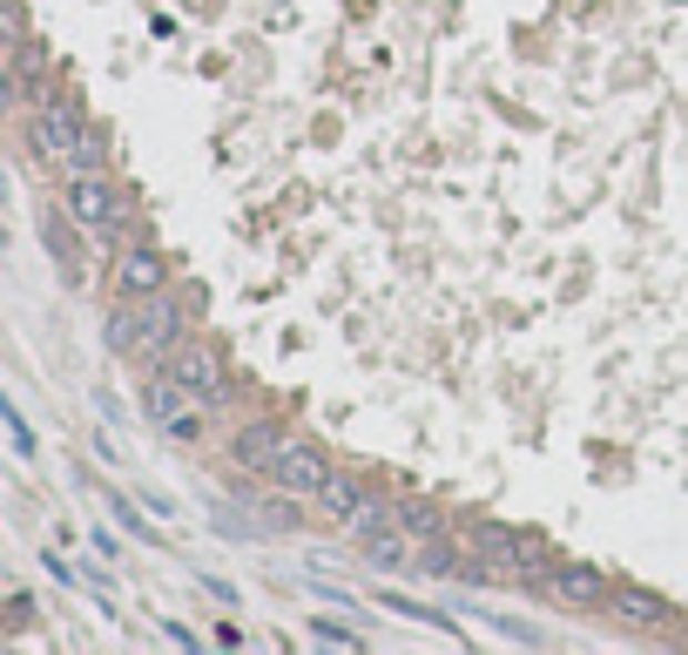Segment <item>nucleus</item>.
Here are the masks:
<instances>
[{"instance_id": "f257e3e1", "label": "nucleus", "mask_w": 688, "mask_h": 655, "mask_svg": "<svg viewBox=\"0 0 688 655\" xmlns=\"http://www.w3.org/2000/svg\"><path fill=\"white\" fill-rule=\"evenodd\" d=\"M473 547H479L493 567H506V575H520V582H540V575H547V547H540L534 534H520V527L473 521Z\"/></svg>"}, {"instance_id": "f03ea898", "label": "nucleus", "mask_w": 688, "mask_h": 655, "mask_svg": "<svg viewBox=\"0 0 688 655\" xmlns=\"http://www.w3.org/2000/svg\"><path fill=\"white\" fill-rule=\"evenodd\" d=\"M540 588H547V602H560V608H580V615H594L600 602L615 595V588H608V575H600V567H587V561H560V567H547V575H540Z\"/></svg>"}, {"instance_id": "7ed1b4c3", "label": "nucleus", "mask_w": 688, "mask_h": 655, "mask_svg": "<svg viewBox=\"0 0 688 655\" xmlns=\"http://www.w3.org/2000/svg\"><path fill=\"white\" fill-rule=\"evenodd\" d=\"M142 399H149V420H155L162 433H176V440H196V433H203V420L190 413V399H196V392H190L176 372H155V379L142 385Z\"/></svg>"}, {"instance_id": "20e7f679", "label": "nucleus", "mask_w": 688, "mask_h": 655, "mask_svg": "<svg viewBox=\"0 0 688 655\" xmlns=\"http://www.w3.org/2000/svg\"><path fill=\"white\" fill-rule=\"evenodd\" d=\"M81 135H89V122H81V109H74V102H54V95H48V102L34 109V122H28V142H34L41 155H54V162H68Z\"/></svg>"}, {"instance_id": "39448f33", "label": "nucleus", "mask_w": 688, "mask_h": 655, "mask_svg": "<svg viewBox=\"0 0 688 655\" xmlns=\"http://www.w3.org/2000/svg\"><path fill=\"white\" fill-rule=\"evenodd\" d=\"M337 466L317 453V446H304V440H284V453H277V466H271V480L284 486V494H311L317 501V486L331 480Z\"/></svg>"}, {"instance_id": "423d86ee", "label": "nucleus", "mask_w": 688, "mask_h": 655, "mask_svg": "<svg viewBox=\"0 0 688 655\" xmlns=\"http://www.w3.org/2000/svg\"><path fill=\"white\" fill-rule=\"evenodd\" d=\"M169 372H176L203 405H216L223 399V359L210 352V345H196V339H183V345H169Z\"/></svg>"}, {"instance_id": "0eeeda50", "label": "nucleus", "mask_w": 688, "mask_h": 655, "mask_svg": "<svg viewBox=\"0 0 688 655\" xmlns=\"http://www.w3.org/2000/svg\"><path fill=\"white\" fill-rule=\"evenodd\" d=\"M115 210H122V196H115V183H109L102 170H81V177L68 183V216H74V223L109 230V223H115Z\"/></svg>"}, {"instance_id": "6e6552de", "label": "nucleus", "mask_w": 688, "mask_h": 655, "mask_svg": "<svg viewBox=\"0 0 688 655\" xmlns=\"http://www.w3.org/2000/svg\"><path fill=\"white\" fill-rule=\"evenodd\" d=\"M277 453H284V433H277L271 420H250V426H236V433H230V460H236V466H250V473H271V466H277Z\"/></svg>"}, {"instance_id": "1a4fd4ad", "label": "nucleus", "mask_w": 688, "mask_h": 655, "mask_svg": "<svg viewBox=\"0 0 688 655\" xmlns=\"http://www.w3.org/2000/svg\"><path fill=\"white\" fill-rule=\"evenodd\" d=\"M155 291H162V251L129 243L122 264H115V298H155Z\"/></svg>"}, {"instance_id": "9d476101", "label": "nucleus", "mask_w": 688, "mask_h": 655, "mask_svg": "<svg viewBox=\"0 0 688 655\" xmlns=\"http://www.w3.org/2000/svg\"><path fill=\"white\" fill-rule=\"evenodd\" d=\"M162 345H183V304L176 298H142V352H162Z\"/></svg>"}, {"instance_id": "9b49d317", "label": "nucleus", "mask_w": 688, "mask_h": 655, "mask_svg": "<svg viewBox=\"0 0 688 655\" xmlns=\"http://www.w3.org/2000/svg\"><path fill=\"white\" fill-rule=\"evenodd\" d=\"M365 501H372V494H365V480H352V473H331V480L317 486V507H324V521H337V527H352Z\"/></svg>"}, {"instance_id": "f8f14e48", "label": "nucleus", "mask_w": 688, "mask_h": 655, "mask_svg": "<svg viewBox=\"0 0 688 655\" xmlns=\"http://www.w3.org/2000/svg\"><path fill=\"white\" fill-rule=\"evenodd\" d=\"M102 345H109L115 359H142V298H122V304L109 311V324H102Z\"/></svg>"}, {"instance_id": "ddd939ff", "label": "nucleus", "mask_w": 688, "mask_h": 655, "mask_svg": "<svg viewBox=\"0 0 688 655\" xmlns=\"http://www.w3.org/2000/svg\"><path fill=\"white\" fill-rule=\"evenodd\" d=\"M608 608H615L628 628H655V622L668 615V608H661V595H648V588H635V582H621V588L608 595Z\"/></svg>"}, {"instance_id": "4468645a", "label": "nucleus", "mask_w": 688, "mask_h": 655, "mask_svg": "<svg viewBox=\"0 0 688 655\" xmlns=\"http://www.w3.org/2000/svg\"><path fill=\"white\" fill-rule=\"evenodd\" d=\"M68 162H74V170H109V135H102V129H89V135L74 142V155H68Z\"/></svg>"}, {"instance_id": "2eb2a0df", "label": "nucleus", "mask_w": 688, "mask_h": 655, "mask_svg": "<svg viewBox=\"0 0 688 655\" xmlns=\"http://www.w3.org/2000/svg\"><path fill=\"white\" fill-rule=\"evenodd\" d=\"M385 608H398V615H412V622H425V628H446V635H459V622H453V615H439V608H425V602H405V595H385Z\"/></svg>"}, {"instance_id": "dca6fc26", "label": "nucleus", "mask_w": 688, "mask_h": 655, "mask_svg": "<svg viewBox=\"0 0 688 655\" xmlns=\"http://www.w3.org/2000/svg\"><path fill=\"white\" fill-rule=\"evenodd\" d=\"M398 527H405V534H418V541H433V534H439V507L412 501V507H398Z\"/></svg>"}, {"instance_id": "f3484780", "label": "nucleus", "mask_w": 688, "mask_h": 655, "mask_svg": "<svg viewBox=\"0 0 688 655\" xmlns=\"http://www.w3.org/2000/svg\"><path fill=\"white\" fill-rule=\"evenodd\" d=\"M0 426H8V440H14V460H34V433L21 420V405H0Z\"/></svg>"}, {"instance_id": "a211bd4d", "label": "nucleus", "mask_w": 688, "mask_h": 655, "mask_svg": "<svg viewBox=\"0 0 688 655\" xmlns=\"http://www.w3.org/2000/svg\"><path fill=\"white\" fill-rule=\"evenodd\" d=\"M365 554H372V561H385V567H398V561H405L398 534H385V527H378V534H365Z\"/></svg>"}, {"instance_id": "6ab92c4d", "label": "nucleus", "mask_w": 688, "mask_h": 655, "mask_svg": "<svg viewBox=\"0 0 688 655\" xmlns=\"http://www.w3.org/2000/svg\"><path fill=\"white\" fill-rule=\"evenodd\" d=\"M41 230H48V251H54V258L74 271V243H68V223H54V210H48V216H41Z\"/></svg>"}, {"instance_id": "aec40b11", "label": "nucleus", "mask_w": 688, "mask_h": 655, "mask_svg": "<svg viewBox=\"0 0 688 655\" xmlns=\"http://www.w3.org/2000/svg\"><path fill=\"white\" fill-rule=\"evenodd\" d=\"M34 74H41V48H34V41H21V54H14V81H21V89H41Z\"/></svg>"}, {"instance_id": "412c9836", "label": "nucleus", "mask_w": 688, "mask_h": 655, "mask_svg": "<svg viewBox=\"0 0 688 655\" xmlns=\"http://www.w3.org/2000/svg\"><path fill=\"white\" fill-rule=\"evenodd\" d=\"M385 521H392V507H385V501H365V507H358V521H352V534L365 541V534H378Z\"/></svg>"}, {"instance_id": "4be33fe9", "label": "nucleus", "mask_w": 688, "mask_h": 655, "mask_svg": "<svg viewBox=\"0 0 688 655\" xmlns=\"http://www.w3.org/2000/svg\"><path fill=\"white\" fill-rule=\"evenodd\" d=\"M425 575H466V567H459L446 547H425Z\"/></svg>"}, {"instance_id": "5701e85b", "label": "nucleus", "mask_w": 688, "mask_h": 655, "mask_svg": "<svg viewBox=\"0 0 688 655\" xmlns=\"http://www.w3.org/2000/svg\"><path fill=\"white\" fill-rule=\"evenodd\" d=\"M317 642H337V648H358L352 628H337V622H317Z\"/></svg>"}, {"instance_id": "b1692460", "label": "nucleus", "mask_w": 688, "mask_h": 655, "mask_svg": "<svg viewBox=\"0 0 688 655\" xmlns=\"http://www.w3.org/2000/svg\"><path fill=\"white\" fill-rule=\"evenodd\" d=\"M115 514H122V527H129V534H149V521H142V514H135L129 501H115Z\"/></svg>"}]
</instances>
